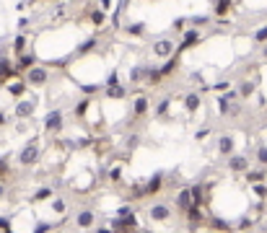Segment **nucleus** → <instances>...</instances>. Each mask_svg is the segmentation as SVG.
<instances>
[{
  "mask_svg": "<svg viewBox=\"0 0 267 233\" xmlns=\"http://www.w3.org/2000/svg\"><path fill=\"white\" fill-rule=\"evenodd\" d=\"M42 127L47 135H60L62 130H65V116H62L60 109H52L44 114V122H42Z\"/></svg>",
  "mask_w": 267,
  "mask_h": 233,
  "instance_id": "obj_1",
  "label": "nucleus"
},
{
  "mask_svg": "<svg viewBox=\"0 0 267 233\" xmlns=\"http://www.w3.org/2000/svg\"><path fill=\"white\" fill-rule=\"evenodd\" d=\"M42 161V150L36 142H29V145L21 148V153H18V163L21 166H36Z\"/></svg>",
  "mask_w": 267,
  "mask_h": 233,
  "instance_id": "obj_2",
  "label": "nucleus"
},
{
  "mask_svg": "<svg viewBox=\"0 0 267 233\" xmlns=\"http://www.w3.org/2000/svg\"><path fill=\"white\" fill-rule=\"evenodd\" d=\"M24 75H26V83H29V86L42 88V86L50 80V70H47V68H42V65H34V68L26 70Z\"/></svg>",
  "mask_w": 267,
  "mask_h": 233,
  "instance_id": "obj_3",
  "label": "nucleus"
},
{
  "mask_svg": "<svg viewBox=\"0 0 267 233\" xmlns=\"http://www.w3.org/2000/svg\"><path fill=\"white\" fill-rule=\"evenodd\" d=\"M34 109H36V98H18L16 101V106H13V112H16V116L18 119H29V116L34 114Z\"/></svg>",
  "mask_w": 267,
  "mask_h": 233,
  "instance_id": "obj_4",
  "label": "nucleus"
},
{
  "mask_svg": "<svg viewBox=\"0 0 267 233\" xmlns=\"http://www.w3.org/2000/svg\"><path fill=\"white\" fill-rule=\"evenodd\" d=\"M228 171L231 174H246L249 171V158L244 153H231L228 156Z\"/></svg>",
  "mask_w": 267,
  "mask_h": 233,
  "instance_id": "obj_5",
  "label": "nucleus"
},
{
  "mask_svg": "<svg viewBox=\"0 0 267 233\" xmlns=\"http://www.w3.org/2000/svg\"><path fill=\"white\" fill-rule=\"evenodd\" d=\"M174 52H177V44H174L171 39H159V42H153V55H156V57L169 60V57H174Z\"/></svg>",
  "mask_w": 267,
  "mask_h": 233,
  "instance_id": "obj_6",
  "label": "nucleus"
},
{
  "mask_svg": "<svg viewBox=\"0 0 267 233\" xmlns=\"http://www.w3.org/2000/svg\"><path fill=\"white\" fill-rule=\"evenodd\" d=\"M236 150V140H234V135H228V132H223V135L218 138V156H223V158H228Z\"/></svg>",
  "mask_w": 267,
  "mask_h": 233,
  "instance_id": "obj_7",
  "label": "nucleus"
},
{
  "mask_svg": "<svg viewBox=\"0 0 267 233\" xmlns=\"http://www.w3.org/2000/svg\"><path fill=\"white\" fill-rule=\"evenodd\" d=\"M177 205H179V210H182V212H187L192 205H197V202H195V197H192V186H184V189L177 192Z\"/></svg>",
  "mask_w": 267,
  "mask_h": 233,
  "instance_id": "obj_8",
  "label": "nucleus"
},
{
  "mask_svg": "<svg viewBox=\"0 0 267 233\" xmlns=\"http://www.w3.org/2000/svg\"><path fill=\"white\" fill-rule=\"evenodd\" d=\"M34 65H36V55H34V52H29V49H26L24 55H18V60H16V70H18V75H24L26 70L34 68Z\"/></svg>",
  "mask_w": 267,
  "mask_h": 233,
  "instance_id": "obj_9",
  "label": "nucleus"
},
{
  "mask_svg": "<svg viewBox=\"0 0 267 233\" xmlns=\"http://www.w3.org/2000/svg\"><path fill=\"white\" fill-rule=\"evenodd\" d=\"M148 218L156 220V223H163V220L171 218V208L169 205H153V208L148 210Z\"/></svg>",
  "mask_w": 267,
  "mask_h": 233,
  "instance_id": "obj_10",
  "label": "nucleus"
},
{
  "mask_svg": "<svg viewBox=\"0 0 267 233\" xmlns=\"http://www.w3.org/2000/svg\"><path fill=\"white\" fill-rule=\"evenodd\" d=\"M151 109V104H148V96L145 93H137L135 96V101H133V116H145Z\"/></svg>",
  "mask_w": 267,
  "mask_h": 233,
  "instance_id": "obj_11",
  "label": "nucleus"
},
{
  "mask_svg": "<svg viewBox=\"0 0 267 233\" xmlns=\"http://www.w3.org/2000/svg\"><path fill=\"white\" fill-rule=\"evenodd\" d=\"M76 223H78V228H94L96 212H94V210H80V212L76 215Z\"/></svg>",
  "mask_w": 267,
  "mask_h": 233,
  "instance_id": "obj_12",
  "label": "nucleus"
},
{
  "mask_svg": "<svg viewBox=\"0 0 267 233\" xmlns=\"http://www.w3.org/2000/svg\"><path fill=\"white\" fill-rule=\"evenodd\" d=\"M197 39H200V31L195 29V26H189V31L184 29V39H182V44H179L177 49H189V47H195Z\"/></svg>",
  "mask_w": 267,
  "mask_h": 233,
  "instance_id": "obj_13",
  "label": "nucleus"
},
{
  "mask_svg": "<svg viewBox=\"0 0 267 233\" xmlns=\"http://www.w3.org/2000/svg\"><path fill=\"white\" fill-rule=\"evenodd\" d=\"M26 91H29V83H26V78H18V80H13V83L8 86V93H11L13 98L26 96Z\"/></svg>",
  "mask_w": 267,
  "mask_h": 233,
  "instance_id": "obj_14",
  "label": "nucleus"
},
{
  "mask_svg": "<svg viewBox=\"0 0 267 233\" xmlns=\"http://www.w3.org/2000/svg\"><path fill=\"white\" fill-rule=\"evenodd\" d=\"M200 93L197 91H189L187 96H184V112H189V114H195V112H200Z\"/></svg>",
  "mask_w": 267,
  "mask_h": 233,
  "instance_id": "obj_15",
  "label": "nucleus"
},
{
  "mask_svg": "<svg viewBox=\"0 0 267 233\" xmlns=\"http://www.w3.org/2000/svg\"><path fill=\"white\" fill-rule=\"evenodd\" d=\"M26 49H29V39H26L24 31H21V34H18V37L13 39V55L18 57V55H24Z\"/></svg>",
  "mask_w": 267,
  "mask_h": 233,
  "instance_id": "obj_16",
  "label": "nucleus"
},
{
  "mask_svg": "<svg viewBox=\"0 0 267 233\" xmlns=\"http://www.w3.org/2000/svg\"><path fill=\"white\" fill-rule=\"evenodd\" d=\"M244 176H246V182H249V184H257V182H265V179H267V171H265V168H249Z\"/></svg>",
  "mask_w": 267,
  "mask_h": 233,
  "instance_id": "obj_17",
  "label": "nucleus"
},
{
  "mask_svg": "<svg viewBox=\"0 0 267 233\" xmlns=\"http://www.w3.org/2000/svg\"><path fill=\"white\" fill-rule=\"evenodd\" d=\"M104 21H107V11H104V8H94V11H91V23L101 26Z\"/></svg>",
  "mask_w": 267,
  "mask_h": 233,
  "instance_id": "obj_18",
  "label": "nucleus"
},
{
  "mask_svg": "<svg viewBox=\"0 0 267 233\" xmlns=\"http://www.w3.org/2000/svg\"><path fill=\"white\" fill-rule=\"evenodd\" d=\"M107 96H109V98H125L127 91H125L122 86H117V83H114V86H107Z\"/></svg>",
  "mask_w": 267,
  "mask_h": 233,
  "instance_id": "obj_19",
  "label": "nucleus"
},
{
  "mask_svg": "<svg viewBox=\"0 0 267 233\" xmlns=\"http://www.w3.org/2000/svg\"><path fill=\"white\" fill-rule=\"evenodd\" d=\"M252 93H254V83H252V80H241V86H239V96L249 98Z\"/></svg>",
  "mask_w": 267,
  "mask_h": 233,
  "instance_id": "obj_20",
  "label": "nucleus"
},
{
  "mask_svg": "<svg viewBox=\"0 0 267 233\" xmlns=\"http://www.w3.org/2000/svg\"><path fill=\"white\" fill-rule=\"evenodd\" d=\"M54 192H52V186H39V189H36V194H34V200L36 202H42V200H50Z\"/></svg>",
  "mask_w": 267,
  "mask_h": 233,
  "instance_id": "obj_21",
  "label": "nucleus"
},
{
  "mask_svg": "<svg viewBox=\"0 0 267 233\" xmlns=\"http://www.w3.org/2000/svg\"><path fill=\"white\" fill-rule=\"evenodd\" d=\"M169 109H171V98H161L159 106H156V114H159V116H166Z\"/></svg>",
  "mask_w": 267,
  "mask_h": 233,
  "instance_id": "obj_22",
  "label": "nucleus"
},
{
  "mask_svg": "<svg viewBox=\"0 0 267 233\" xmlns=\"http://www.w3.org/2000/svg\"><path fill=\"white\" fill-rule=\"evenodd\" d=\"M96 44H99V39H96V37H88V39L78 47V52H80V55H86V52H91V49L96 47Z\"/></svg>",
  "mask_w": 267,
  "mask_h": 233,
  "instance_id": "obj_23",
  "label": "nucleus"
},
{
  "mask_svg": "<svg viewBox=\"0 0 267 233\" xmlns=\"http://www.w3.org/2000/svg\"><path fill=\"white\" fill-rule=\"evenodd\" d=\"M125 31H127V37H140V34L145 31V23H130Z\"/></svg>",
  "mask_w": 267,
  "mask_h": 233,
  "instance_id": "obj_24",
  "label": "nucleus"
},
{
  "mask_svg": "<svg viewBox=\"0 0 267 233\" xmlns=\"http://www.w3.org/2000/svg\"><path fill=\"white\" fill-rule=\"evenodd\" d=\"M208 228H220V231H226V228H231V223H226V220H220V218H210V220H208Z\"/></svg>",
  "mask_w": 267,
  "mask_h": 233,
  "instance_id": "obj_25",
  "label": "nucleus"
},
{
  "mask_svg": "<svg viewBox=\"0 0 267 233\" xmlns=\"http://www.w3.org/2000/svg\"><path fill=\"white\" fill-rule=\"evenodd\" d=\"M228 8H231V0H218V3H215V13L223 16V13H228Z\"/></svg>",
  "mask_w": 267,
  "mask_h": 233,
  "instance_id": "obj_26",
  "label": "nucleus"
},
{
  "mask_svg": "<svg viewBox=\"0 0 267 233\" xmlns=\"http://www.w3.org/2000/svg\"><path fill=\"white\" fill-rule=\"evenodd\" d=\"M88 112V98H80V101L76 104V116H83Z\"/></svg>",
  "mask_w": 267,
  "mask_h": 233,
  "instance_id": "obj_27",
  "label": "nucleus"
},
{
  "mask_svg": "<svg viewBox=\"0 0 267 233\" xmlns=\"http://www.w3.org/2000/svg\"><path fill=\"white\" fill-rule=\"evenodd\" d=\"M254 42H260V44H262V42H267V23H265V26H260V29L254 31Z\"/></svg>",
  "mask_w": 267,
  "mask_h": 233,
  "instance_id": "obj_28",
  "label": "nucleus"
},
{
  "mask_svg": "<svg viewBox=\"0 0 267 233\" xmlns=\"http://www.w3.org/2000/svg\"><path fill=\"white\" fill-rule=\"evenodd\" d=\"M189 21V26H195V29H197V26H205L210 19H208V16H195V19H187Z\"/></svg>",
  "mask_w": 267,
  "mask_h": 233,
  "instance_id": "obj_29",
  "label": "nucleus"
},
{
  "mask_svg": "<svg viewBox=\"0 0 267 233\" xmlns=\"http://www.w3.org/2000/svg\"><path fill=\"white\" fill-rule=\"evenodd\" d=\"M257 161H260L262 166H267V145H260V148H257Z\"/></svg>",
  "mask_w": 267,
  "mask_h": 233,
  "instance_id": "obj_30",
  "label": "nucleus"
},
{
  "mask_svg": "<svg viewBox=\"0 0 267 233\" xmlns=\"http://www.w3.org/2000/svg\"><path fill=\"white\" fill-rule=\"evenodd\" d=\"M254 194L260 197V200H265V197H267V186H265L262 182H257V184H254Z\"/></svg>",
  "mask_w": 267,
  "mask_h": 233,
  "instance_id": "obj_31",
  "label": "nucleus"
},
{
  "mask_svg": "<svg viewBox=\"0 0 267 233\" xmlns=\"http://www.w3.org/2000/svg\"><path fill=\"white\" fill-rule=\"evenodd\" d=\"M52 205H54V210H57V212H65V200H62V197H57Z\"/></svg>",
  "mask_w": 267,
  "mask_h": 233,
  "instance_id": "obj_32",
  "label": "nucleus"
},
{
  "mask_svg": "<svg viewBox=\"0 0 267 233\" xmlns=\"http://www.w3.org/2000/svg\"><path fill=\"white\" fill-rule=\"evenodd\" d=\"M252 226H254V223H252L249 218H244V220H239V226H236V228H252Z\"/></svg>",
  "mask_w": 267,
  "mask_h": 233,
  "instance_id": "obj_33",
  "label": "nucleus"
},
{
  "mask_svg": "<svg viewBox=\"0 0 267 233\" xmlns=\"http://www.w3.org/2000/svg\"><path fill=\"white\" fill-rule=\"evenodd\" d=\"M119 176H122V171H119V168H112V174H109V179H112V182H119Z\"/></svg>",
  "mask_w": 267,
  "mask_h": 233,
  "instance_id": "obj_34",
  "label": "nucleus"
},
{
  "mask_svg": "<svg viewBox=\"0 0 267 233\" xmlns=\"http://www.w3.org/2000/svg\"><path fill=\"white\" fill-rule=\"evenodd\" d=\"M99 8H104V11L109 13V11H112V0H101V3H99Z\"/></svg>",
  "mask_w": 267,
  "mask_h": 233,
  "instance_id": "obj_35",
  "label": "nucleus"
},
{
  "mask_svg": "<svg viewBox=\"0 0 267 233\" xmlns=\"http://www.w3.org/2000/svg\"><path fill=\"white\" fill-rule=\"evenodd\" d=\"M0 231H11V223H8V220H3V218H0Z\"/></svg>",
  "mask_w": 267,
  "mask_h": 233,
  "instance_id": "obj_36",
  "label": "nucleus"
},
{
  "mask_svg": "<svg viewBox=\"0 0 267 233\" xmlns=\"http://www.w3.org/2000/svg\"><path fill=\"white\" fill-rule=\"evenodd\" d=\"M18 29H21V31H26V29H29V21H26V19H21V21H18Z\"/></svg>",
  "mask_w": 267,
  "mask_h": 233,
  "instance_id": "obj_37",
  "label": "nucleus"
},
{
  "mask_svg": "<svg viewBox=\"0 0 267 233\" xmlns=\"http://www.w3.org/2000/svg\"><path fill=\"white\" fill-rule=\"evenodd\" d=\"M5 122H8V116H5L3 112H0V127H3V124H5Z\"/></svg>",
  "mask_w": 267,
  "mask_h": 233,
  "instance_id": "obj_38",
  "label": "nucleus"
},
{
  "mask_svg": "<svg viewBox=\"0 0 267 233\" xmlns=\"http://www.w3.org/2000/svg\"><path fill=\"white\" fill-rule=\"evenodd\" d=\"M262 57L267 60V44H265V49H262Z\"/></svg>",
  "mask_w": 267,
  "mask_h": 233,
  "instance_id": "obj_39",
  "label": "nucleus"
}]
</instances>
